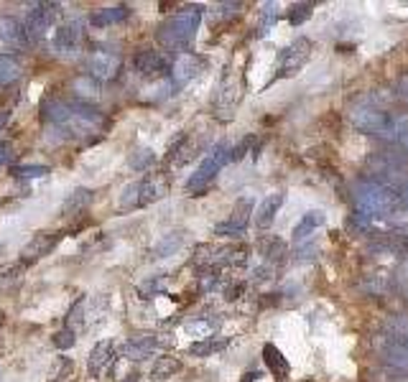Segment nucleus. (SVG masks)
Listing matches in <instances>:
<instances>
[{"mask_svg": "<svg viewBox=\"0 0 408 382\" xmlns=\"http://www.w3.org/2000/svg\"><path fill=\"white\" fill-rule=\"evenodd\" d=\"M44 118L52 123L56 130H61L67 138H89L97 135L105 125V115L97 107L82 100H49L41 107Z\"/></svg>", "mask_w": 408, "mask_h": 382, "instance_id": "nucleus-1", "label": "nucleus"}, {"mask_svg": "<svg viewBox=\"0 0 408 382\" xmlns=\"http://www.w3.org/2000/svg\"><path fill=\"white\" fill-rule=\"evenodd\" d=\"M349 123L365 135L380 140H393L398 132V120L380 105V95H368L349 107Z\"/></svg>", "mask_w": 408, "mask_h": 382, "instance_id": "nucleus-2", "label": "nucleus"}, {"mask_svg": "<svg viewBox=\"0 0 408 382\" xmlns=\"http://www.w3.org/2000/svg\"><path fill=\"white\" fill-rule=\"evenodd\" d=\"M352 201L357 212L370 217V220H388L398 212L401 194H395L391 186H383L372 178H357L352 184Z\"/></svg>", "mask_w": 408, "mask_h": 382, "instance_id": "nucleus-3", "label": "nucleus"}, {"mask_svg": "<svg viewBox=\"0 0 408 382\" xmlns=\"http://www.w3.org/2000/svg\"><path fill=\"white\" fill-rule=\"evenodd\" d=\"M202 23V8L199 6H186L181 8L179 13H174L169 21H163L158 26V41H161L163 49L169 52H181L186 54V49L194 44L197 38V31H199Z\"/></svg>", "mask_w": 408, "mask_h": 382, "instance_id": "nucleus-4", "label": "nucleus"}, {"mask_svg": "<svg viewBox=\"0 0 408 382\" xmlns=\"http://www.w3.org/2000/svg\"><path fill=\"white\" fill-rule=\"evenodd\" d=\"M230 155H232V148L225 143V140H220V143H215V146L209 148V153L202 158V163L194 169V174L189 178H186V194L189 197H202L204 191L209 189V184L217 178V174L230 163Z\"/></svg>", "mask_w": 408, "mask_h": 382, "instance_id": "nucleus-5", "label": "nucleus"}, {"mask_svg": "<svg viewBox=\"0 0 408 382\" xmlns=\"http://www.w3.org/2000/svg\"><path fill=\"white\" fill-rule=\"evenodd\" d=\"M312 52H314V44L309 38L301 36V38H296V41H291V44L278 54V66H275V74L271 77V82L286 79V77L299 74L306 66V61L312 59Z\"/></svg>", "mask_w": 408, "mask_h": 382, "instance_id": "nucleus-6", "label": "nucleus"}, {"mask_svg": "<svg viewBox=\"0 0 408 382\" xmlns=\"http://www.w3.org/2000/svg\"><path fill=\"white\" fill-rule=\"evenodd\" d=\"M84 18H69L61 26H56L52 36V49L56 54H64V56H72V54L80 52L82 41H84Z\"/></svg>", "mask_w": 408, "mask_h": 382, "instance_id": "nucleus-7", "label": "nucleus"}, {"mask_svg": "<svg viewBox=\"0 0 408 382\" xmlns=\"http://www.w3.org/2000/svg\"><path fill=\"white\" fill-rule=\"evenodd\" d=\"M56 3H33L31 10L23 18V29L29 33V41H41L52 31L54 18H56Z\"/></svg>", "mask_w": 408, "mask_h": 382, "instance_id": "nucleus-8", "label": "nucleus"}, {"mask_svg": "<svg viewBox=\"0 0 408 382\" xmlns=\"http://www.w3.org/2000/svg\"><path fill=\"white\" fill-rule=\"evenodd\" d=\"M238 100H240V92H238V84L232 82V72H230V64L225 66L222 72V79L217 84V95H215V118L227 123L232 120L235 115V107H238Z\"/></svg>", "mask_w": 408, "mask_h": 382, "instance_id": "nucleus-9", "label": "nucleus"}, {"mask_svg": "<svg viewBox=\"0 0 408 382\" xmlns=\"http://www.w3.org/2000/svg\"><path fill=\"white\" fill-rule=\"evenodd\" d=\"M250 212H252V197H243L235 201V209L225 222H220L215 227V235L230 237V240H240L245 235V229L250 224Z\"/></svg>", "mask_w": 408, "mask_h": 382, "instance_id": "nucleus-10", "label": "nucleus"}, {"mask_svg": "<svg viewBox=\"0 0 408 382\" xmlns=\"http://www.w3.org/2000/svg\"><path fill=\"white\" fill-rule=\"evenodd\" d=\"M202 69H204V59L202 56H197L192 52L179 54L174 64H171V84L174 87H186L189 82L199 77Z\"/></svg>", "mask_w": 408, "mask_h": 382, "instance_id": "nucleus-11", "label": "nucleus"}, {"mask_svg": "<svg viewBox=\"0 0 408 382\" xmlns=\"http://www.w3.org/2000/svg\"><path fill=\"white\" fill-rule=\"evenodd\" d=\"M123 69V59H120L118 54H110V52H95L89 54L87 59V72L92 79L97 82H110L115 79Z\"/></svg>", "mask_w": 408, "mask_h": 382, "instance_id": "nucleus-12", "label": "nucleus"}, {"mask_svg": "<svg viewBox=\"0 0 408 382\" xmlns=\"http://www.w3.org/2000/svg\"><path fill=\"white\" fill-rule=\"evenodd\" d=\"M29 44L31 41L23 23L13 15H0V49L3 52H18Z\"/></svg>", "mask_w": 408, "mask_h": 382, "instance_id": "nucleus-13", "label": "nucleus"}, {"mask_svg": "<svg viewBox=\"0 0 408 382\" xmlns=\"http://www.w3.org/2000/svg\"><path fill=\"white\" fill-rule=\"evenodd\" d=\"M133 69L141 77H161L163 72H171L169 59L163 56L161 52H153V49H143L133 56Z\"/></svg>", "mask_w": 408, "mask_h": 382, "instance_id": "nucleus-14", "label": "nucleus"}, {"mask_svg": "<svg viewBox=\"0 0 408 382\" xmlns=\"http://www.w3.org/2000/svg\"><path fill=\"white\" fill-rule=\"evenodd\" d=\"M156 349H158L156 334H138V337H130L126 344H123V357L130 362H141V360H146V357H151Z\"/></svg>", "mask_w": 408, "mask_h": 382, "instance_id": "nucleus-15", "label": "nucleus"}, {"mask_svg": "<svg viewBox=\"0 0 408 382\" xmlns=\"http://www.w3.org/2000/svg\"><path fill=\"white\" fill-rule=\"evenodd\" d=\"M56 243H59V232H38V235L31 237V243L23 247V260L26 263H33V260H38V257H46L49 252L56 247Z\"/></svg>", "mask_w": 408, "mask_h": 382, "instance_id": "nucleus-16", "label": "nucleus"}, {"mask_svg": "<svg viewBox=\"0 0 408 382\" xmlns=\"http://www.w3.org/2000/svg\"><path fill=\"white\" fill-rule=\"evenodd\" d=\"M283 201H286V194L283 191H275V194H268L263 201H260L258 212H255V224H258L260 229H268L271 224L275 222V217H278V212H281Z\"/></svg>", "mask_w": 408, "mask_h": 382, "instance_id": "nucleus-17", "label": "nucleus"}, {"mask_svg": "<svg viewBox=\"0 0 408 382\" xmlns=\"http://www.w3.org/2000/svg\"><path fill=\"white\" fill-rule=\"evenodd\" d=\"M112 357H115V344H112L110 339H103V342H97V344L92 346L89 357H87L89 375H92V377H100V375H103V369L107 367V365H110Z\"/></svg>", "mask_w": 408, "mask_h": 382, "instance_id": "nucleus-18", "label": "nucleus"}, {"mask_svg": "<svg viewBox=\"0 0 408 382\" xmlns=\"http://www.w3.org/2000/svg\"><path fill=\"white\" fill-rule=\"evenodd\" d=\"M130 15V8L128 6H112V8H97L89 15V23L95 29H107V26H115V23H123Z\"/></svg>", "mask_w": 408, "mask_h": 382, "instance_id": "nucleus-19", "label": "nucleus"}, {"mask_svg": "<svg viewBox=\"0 0 408 382\" xmlns=\"http://www.w3.org/2000/svg\"><path fill=\"white\" fill-rule=\"evenodd\" d=\"M324 212H319V209H314V212H306L301 220H299V224L294 227V232H291V240L294 243H304V240H309V237L317 232V229L324 224Z\"/></svg>", "mask_w": 408, "mask_h": 382, "instance_id": "nucleus-20", "label": "nucleus"}, {"mask_svg": "<svg viewBox=\"0 0 408 382\" xmlns=\"http://www.w3.org/2000/svg\"><path fill=\"white\" fill-rule=\"evenodd\" d=\"M184 243H186V237H184V232L181 229H174V232H166V235L158 240L156 245H153V250H151V255L153 257H171L174 252H179L181 247H184Z\"/></svg>", "mask_w": 408, "mask_h": 382, "instance_id": "nucleus-21", "label": "nucleus"}, {"mask_svg": "<svg viewBox=\"0 0 408 382\" xmlns=\"http://www.w3.org/2000/svg\"><path fill=\"white\" fill-rule=\"evenodd\" d=\"M383 360L388 362V369H395V372H401V375L408 377V346L388 342L383 346Z\"/></svg>", "mask_w": 408, "mask_h": 382, "instance_id": "nucleus-22", "label": "nucleus"}, {"mask_svg": "<svg viewBox=\"0 0 408 382\" xmlns=\"http://www.w3.org/2000/svg\"><path fill=\"white\" fill-rule=\"evenodd\" d=\"M217 329H220V319H192V321L184 323V334L197 339V342L212 339L217 334Z\"/></svg>", "mask_w": 408, "mask_h": 382, "instance_id": "nucleus-23", "label": "nucleus"}, {"mask_svg": "<svg viewBox=\"0 0 408 382\" xmlns=\"http://www.w3.org/2000/svg\"><path fill=\"white\" fill-rule=\"evenodd\" d=\"M92 204V189L87 186H80L64 199V204H61V212L67 214V217H75V214H82L87 206Z\"/></svg>", "mask_w": 408, "mask_h": 382, "instance_id": "nucleus-24", "label": "nucleus"}, {"mask_svg": "<svg viewBox=\"0 0 408 382\" xmlns=\"http://www.w3.org/2000/svg\"><path fill=\"white\" fill-rule=\"evenodd\" d=\"M166 191H169V184L158 176H149L141 181V206H149L158 199L166 197Z\"/></svg>", "mask_w": 408, "mask_h": 382, "instance_id": "nucleus-25", "label": "nucleus"}, {"mask_svg": "<svg viewBox=\"0 0 408 382\" xmlns=\"http://www.w3.org/2000/svg\"><path fill=\"white\" fill-rule=\"evenodd\" d=\"M263 360H266L268 369H271V372H273V375L283 382V377L289 375L291 365H289V360H286V357L278 352V346H275V344H266V346H263Z\"/></svg>", "mask_w": 408, "mask_h": 382, "instance_id": "nucleus-26", "label": "nucleus"}, {"mask_svg": "<svg viewBox=\"0 0 408 382\" xmlns=\"http://www.w3.org/2000/svg\"><path fill=\"white\" fill-rule=\"evenodd\" d=\"M286 252H289V247H286V243L278 240V237H266V240H260V255H263V263H268V265L281 263Z\"/></svg>", "mask_w": 408, "mask_h": 382, "instance_id": "nucleus-27", "label": "nucleus"}, {"mask_svg": "<svg viewBox=\"0 0 408 382\" xmlns=\"http://www.w3.org/2000/svg\"><path fill=\"white\" fill-rule=\"evenodd\" d=\"M230 344V339H204V342H194V344H189V349L186 352L192 354V357H209V354H217L222 352L225 346Z\"/></svg>", "mask_w": 408, "mask_h": 382, "instance_id": "nucleus-28", "label": "nucleus"}, {"mask_svg": "<svg viewBox=\"0 0 408 382\" xmlns=\"http://www.w3.org/2000/svg\"><path fill=\"white\" fill-rule=\"evenodd\" d=\"M179 369H181V362L176 360V357H158L156 365H153V369H151V377L153 380H166V377L176 375Z\"/></svg>", "mask_w": 408, "mask_h": 382, "instance_id": "nucleus-29", "label": "nucleus"}, {"mask_svg": "<svg viewBox=\"0 0 408 382\" xmlns=\"http://www.w3.org/2000/svg\"><path fill=\"white\" fill-rule=\"evenodd\" d=\"M21 77V64L8 56V54H0V87H6L10 82H15Z\"/></svg>", "mask_w": 408, "mask_h": 382, "instance_id": "nucleus-30", "label": "nucleus"}, {"mask_svg": "<svg viewBox=\"0 0 408 382\" xmlns=\"http://www.w3.org/2000/svg\"><path fill=\"white\" fill-rule=\"evenodd\" d=\"M278 21V3H263L260 6V21H258V36H266Z\"/></svg>", "mask_w": 408, "mask_h": 382, "instance_id": "nucleus-31", "label": "nucleus"}, {"mask_svg": "<svg viewBox=\"0 0 408 382\" xmlns=\"http://www.w3.org/2000/svg\"><path fill=\"white\" fill-rule=\"evenodd\" d=\"M128 163L133 171H149V166L156 163V153L151 148H135L133 153L128 155Z\"/></svg>", "mask_w": 408, "mask_h": 382, "instance_id": "nucleus-32", "label": "nucleus"}, {"mask_svg": "<svg viewBox=\"0 0 408 382\" xmlns=\"http://www.w3.org/2000/svg\"><path fill=\"white\" fill-rule=\"evenodd\" d=\"M75 92L77 97H82V102H87V100H95L100 95V82L92 79V77H77L75 79Z\"/></svg>", "mask_w": 408, "mask_h": 382, "instance_id": "nucleus-33", "label": "nucleus"}, {"mask_svg": "<svg viewBox=\"0 0 408 382\" xmlns=\"http://www.w3.org/2000/svg\"><path fill=\"white\" fill-rule=\"evenodd\" d=\"M118 204L120 209H135V206H141V181H133V184L123 186Z\"/></svg>", "mask_w": 408, "mask_h": 382, "instance_id": "nucleus-34", "label": "nucleus"}, {"mask_svg": "<svg viewBox=\"0 0 408 382\" xmlns=\"http://www.w3.org/2000/svg\"><path fill=\"white\" fill-rule=\"evenodd\" d=\"M10 174L15 178H21V181H26V178H44L49 176V166H41V163H21Z\"/></svg>", "mask_w": 408, "mask_h": 382, "instance_id": "nucleus-35", "label": "nucleus"}, {"mask_svg": "<svg viewBox=\"0 0 408 382\" xmlns=\"http://www.w3.org/2000/svg\"><path fill=\"white\" fill-rule=\"evenodd\" d=\"M388 331H391V339L395 344L408 346V316H395L388 323Z\"/></svg>", "mask_w": 408, "mask_h": 382, "instance_id": "nucleus-36", "label": "nucleus"}, {"mask_svg": "<svg viewBox=\"0 0 408 382\" xmlns=\"http://www.w3.org/2000/svg\"><path fill=\"white\" fill-rule=\"evenodd\" d=\"M312 10H314L312 3H291L289 23H291V26H301L304 21H309V18H312Z\"/></svg>", "mask_w": 408, "mask_h": 382, "instance_id": "nucleus-37", "label": "nucleus"}, {"mask_svg": "<svg viewBox=\"0 0 408 382\" xmlns=\"http://www.w3.org/2000/svg\"><path fill=\"white\" fill-rule=\"evenodd\" d=\"M72 372V360L69 357H59V360L54 362L52 372H49V382H61L64 377H69Z\"/></svg>", "mask_w": 408, "mask_h": 382, "instance_id": "nucleus-38", "label": "nucleus"}, {"mask_svg": "<svg viewBox=\"0 0 408 382\" xmlns=\"http://www.w3.org/2000/svg\"><path fill=\"white\" fill-rule=\"evenodd\" d=\"M80 323H84V296H82V298H77L75 306L69 309V316H67V326H69V329H75V326H80Z\"/></svg>", "mask_w": 408, "mask_h": 382, "instance_id": "nucleus-39", "label": "nucleus"}, {"mask_svg": "<svg viewBox=\"0 0 408 382\" xmlns=\"http://www.w3.org/2000/svg\"><path fill=\"white\" fill-rule=\"evenodd\" d=\"M75 342H77L75 329H69V326H64L61 331L54 334V346L56 349H69V346H75Z\"/></svg>", "mask_w": 408, "mask_h": 382, "instance_id": "nucleus-40", "label": "nucleus"}, {"mask_svg": "<svg viewBox=\"0 0 408 382\" xmlns=\"http://www.w3.org/2000/svg\"><path fill=\"white\" fill-rule=\"evenodd\" d=\"M166 288V278H149L141 286V298H153Z\"/></svg>", "mask_w": 408, "mask_h": 382, "instance_id": "nucleus-41", "label": "nucleus"}, {"mask_svg": "<svg viewBox=\"0 0 408 382\" xmlns=\"http://www.w3.org/2000/svg\"><path fill=\"white\" fill-rule=\"evenodd\" d=\"M245 291H248L245 280H232V283L225 286V301H238L240 296H245Z\"/></svg>", "mask_w": 408, "mask_h": 382, "instance_id": "nucleus-42", "label": "nucleus"}, {"mask_svg": "<svg viewBox=\"0 0 408 382\" xmlns=\"http://www.w3.org/2000/svg\"><path fill=\"white\" fill-rule=\"evenodd\" d=\"M23 273V265L21 263H13V265H3L0 268V283H6V280H13L18 278Z\"/></svg>", "mask_w": 408, "mask_h": 382, "instance_id": "nucleus-43", "label": "nucleus"}, {"mask_svg": "<svg viewBox=\"0 0 408 382\" xmlns=\"http://www.w3.org/2000/svg\"><path fill=\"white\" fill-rule=\"evenodd\" d=\"M250 146H252V135H248V138H243V140L238 143V146L232 148L230 161H240V158H243V155L248 153V151H250Z\"/></svg>", "mask_w": 408, "mask_h": 382, "instance_id": "nucleus-44", "label": "nucleus"}, {"mask_svg": "<svg viewBox=\"0 0 408 382\" xmlns=\"http://www.w3.org/2000/svg\"><path fill=\"white\" fill-rule=\"evenodd\" d=\"M395 140H398V146H401L403 151L408 153V120L398 123V132H395Z\"/></svg>", "mask_w": 408, "mask_h": 382, "instance_id": "nucleus-45", "label": "nucleus"}, {"mask_svg": "<svg viewBox=\"0 0 408 382\" xmlns=\"http://www.w3.org/2000/svg\"><path fill=\"white\" fill-rule=\"evenodd\" d=\"M395 92H398V95H401L403 100L408 102V74H403L401 79H398V84H395Z\"/></svg>", "mask_w": 408, "mask_h": 382, "instance_id": "nucleus-46", "label": "nucleus"}, {"mask_svg": "<svg viewBox=\"0 0 408 382\" xmlns=\"http://www.w3.org/2000/svg\"><path fill=\"white\" fill-rule=\"evenodd\" d=\"M10 143H0V166H6L8 161H10Z\"/></svg>", "mask_w": 408, "mask_h": 382, "instance_id": "nucleus-47", "label": "nucleus"}, {"mask_svg": "<svg viewBox=\"0 0 408 382\" xmlns=\"http://www.w3.org/2000/svg\"><path fill=\"white\" fill-rule=\"evenodd\" d=\"M398 194H401V204H403V206H406V209H408V181H406V184L401 186V191H398Z\"/></svg>", "mask_w": 408, "mask_h": 382, "instance_id": "nucleus-48", "label": "nucleus"}, {"mask_svg": "<svg viewBox=\"0 0 408 382\" xmlns=\"http://www.w3.org/2000/svg\"><path fill=\"white\" fill-rule=\"evenodd\" d=\"M8 120H10V112L3 110V112H0V130H3V128L8 125Z\"/></svg>", "mask_w": 408, "mask_h": 382, "instance_id": "nucleus-49", "label": "nucleus"}, {"mask_svg": "<svg viewBox=\"0 0 408 382\" xmlns=\"http://www.w3.org/2000/svg\"><path fill=\"white\" fill-rule=\"evenodd\" d=\"M260 377V372H248V375L243 377V382H255Z\"/></svg>", "mask_w": 408, "mask_h": 382, "instance_id": "nucleus-50", "label": "nucleus"}, {"mask_svg": "<svg viewBox=\"0 0 408 382\" xmlns=\"http://www.w3.org/2000/svg\"><path fill=\"white\" fill-rule=\"evenodd\" d=\"M3 321H6V314H3V311H0V326H3Z\"/></svg>", "mask_w": 408, "mask_h": 382, "instance_id": "nucleus-51", "label": "nucleus"}]
</instances>
